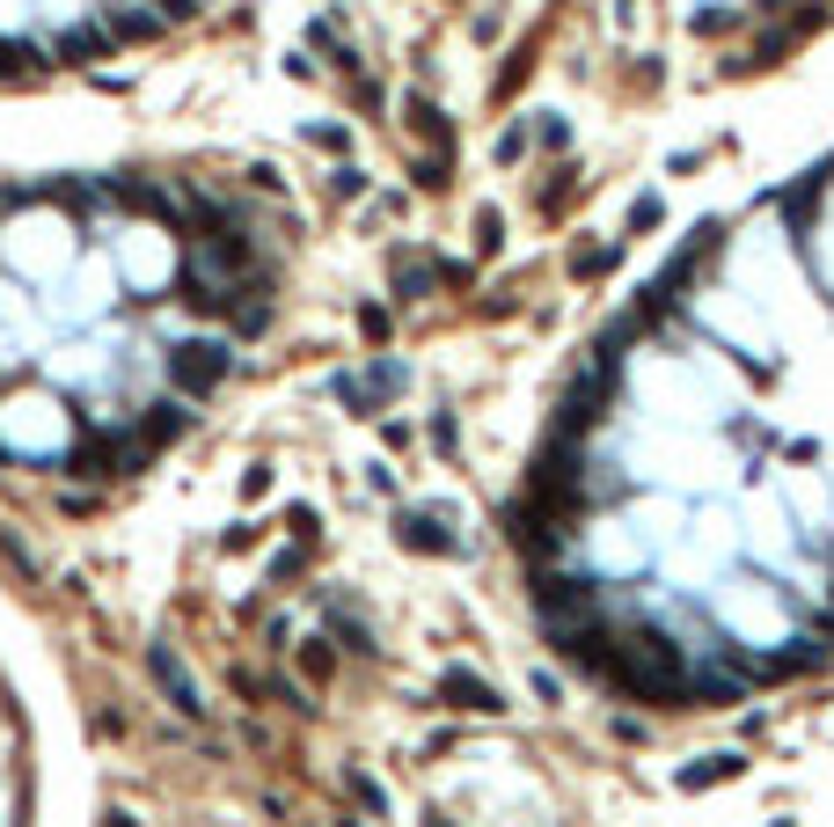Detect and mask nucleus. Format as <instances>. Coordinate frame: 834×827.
<instances>
[{
    "label": "nucleus",
    "mask_w": 834,
    "mask_h": 827,
    "mask_svg": "<svg viewBox=\"0 0 834 827\" xmlns=\"http://www.w3.org/2000/svg\"><path fill=\"white\" fill-rule=\"evenodd\" d=\"M161 367H169L176 396H212L227 381V367H235V337H176L161 352Z\"/></svg>",
    "instance_id": "obj_1"
},
{
    "label": "nucleus",
    "mask_w": 834,
    "mask_h": 827,
    "mask_svg": "<svg viewBox=\"0 0 834 827\" xmlns=\"http://www.w3.org/2000/svg\"><path fill=\"white\" fill-rule=\"evenodd\" d=\"M0 257H8V271H30V279H52L59 265L73 257V235H67V220H22V228H8L0 235Z\"/></svg>",
    "instance_id": "obj_2"
},
{
    "label": "nucleus",
    "mask_w": 834,
    "mask_h": 827,
    "mask_svg": "<svg viewBox=\"0 0 834 827\" xmlns=\"http://www.w3.org/2000/svg\"><path fill=\"white\" fill-rule=\"evenodd\" d=\"M59 410L37 396V403H8V418H0V440H8V455H59Z\"/></svg>",
    "instance_id": "obj_3"
},
{
    "label": "nucleus",
    "mask_w": 834,
    "mask_h": 827,
    "mask_svg": "<svg viewBox=\"0 0 834 827\" xmlns=\"http://www.w3.org/2000/svg\"><path fill=\"white\" fill-rule=\"evenodd\" d=\"M125 279L147 286V293H155V286H169V279H176V242H169L161 228H132V235H125Z\"/></svg>",
    "instance_id": "obj_4"
},
{
    "label": "nucleus",
    "mask_w": 834,
    "mask_h": 827,
    "mask_svg": "<svg viewBox=\"0 0 834 827\" xmlns=\"http://www.w3.org/2000/svg\"><path fill=\"white\" fill-rule=\"evenodd\" d=\"M147 674H155V681H161V696H169V704L183 710V718H198V710H206V696H198V681H191V674H183V659H176L169 645H155V651H147Z\"/></svg>",
    "instance_id": "obj_5"
},
{
    "label": "nucleus",
    "mask_w": 834,
    "mask_h": 827,
    "mask_svg": "<svg viewBox=\"0 0 834 827\" xmlns=\"http://www.w3.org/2000/svg\"><path fill=\"white\" fill-rule=\"evenodd\" d=\"M439 704H454V710H505V696L484 681V674L447 667V674H439Z\"/></svg>",
    "instance_id": "obj_6"
},
{
    "label": "nucleus",
    "mask_w": 834,
    "mask_h": 827,
    "mask_svg": "<svg viewBox=\"0 0 834 827\" xmlns=\"http://www.w3.org/2000/svg\"><path fill=\"white\" fill-rule=\"evenodd\" d=\"M396 542L403 549H461V535H447V512H403Z\"/></svg>",
    "instance_id": "obj_7"
},
{
    "label": "nucleus",
    "mask_w": 834,
    "mask_h": 827,
    "mask_svg": "<svg viewBox=\"0 0 834 827\" xmlns=\"http://www.w3.org/2000/svg\"><path fill=\"white\" fill-rule=\"evenodd\" d=\"M110 44H118V37H110L103 22H67V30H59V59H67V67H88V59H103Z\"/></svg>",
    "instance_id": "obj_8"
},
{
    "label": "nucleus",
    "mask_w": 834,
    "mask_h": 827,
    "mask_svg": "<svg viewBox=\"0 0 834 827\" xmlns=\"http://www.w3.org/2000/svg\"><path fill=\"white\" fill-rule=\"evenodd\" d=\"M176 432H191V410H183V396H176V403H155L147 418H139V440H147V447H169Z\"/></svg>",
    "instance_id": "obj_9"
},
{
    "label": "nucleus",
    "mask_w": 834,
    "mask_h": 827,
    "mask_svg": "<svg viewBox=\"0 0 834 827\" xmlns=\"http://www.w3.org/2000/svg\"><path fill=\"white\" fill-rule=\"evenodd\" d=\"M725 776H739V755H703L695 769H681V791H703V784H725Z\"/></svg>",
    "instance_id": "obj_10"
},
{
    "label": "nucleus",
    "mask_w": 834,
    "mask_h": 827,
    "mask_svg": "<svg viewBox=\"0 0 834 827\" xmlns=\"http://www.w3.org/2000/svg\"><path fill=\"white\" fill-rule=\"evenodd\" d=\"M322 622H330V630H337V637H345V645H351V651H374V637H366V622H359V616H351V608H330V616H322Z\"/></svg>",
    "instance_id": "obj_11"
},
{
    "label": "nucleus",
    "mask_w": 834,
    "mask_h": 827,
    "mask_svg": "<svg viewBox=\"0 0 834 827\" xmlns=\"http://www.w3.org/2000/svg\"><path fill=\"white\" fill-rule=\"evenodd\" d=\"M345 784H351V798H359L366 813H388V791H381V784H374L366 769H345Z\"/></svg>",
    "instance_id": "obj_12"
},
{
    "label": "nucleus",
    "mask_w": 834,
    "mask_h": 827,
    "mask_svg": "<svg viewBox=\"0 0 834 827\" xmlns=\"http://www.w3.org/2000/svg\"><path fill=\"white\" fill-rule=\"evenodd\" d=\"M300 667L315 674V681H330V667H337V651H330V637H308V651H300Z\"/></svg>",
    "instance_id": "obj_13"
},
{
    "label": "nucleus",
    "mask_w": 834,
    "mask_h": 827,
    "mask_svg": "<svg viewBox=\"0 0 834 827\" xmlns=\"http://www.w3.org/2000/svg\"><path fill=\"white\" fill-rule=\"evenodd\" d=\"M366 381H374V396H396V388L410 381V373H403L396 359H374V367H366Z\"/></svg>",
    "instance_id": "obj_14"
},
{
    "label": "nucleus",
    "mask_w": 834,
    "mask_h": 827,
    "mask_svg": "<svg viewBox=\"0 0 834 827\" xmlns=\"http://www.w3.org/2000/svg\"><path fill=\"white\" fill-rule=\"evenodd\" d=\"M359 337H366V345H388V308L366 300V308H359Z\"/></svg>",
    "instance_id": "obj_15"
},
{
    "label": "nucleus",
    "mask_w": 834,
    "mask_h": 827,
    "mask_svg": "<svg viewBox=\"0 0 834 827\" xmlns=\"http://www.w3.org/2000/svg\"><path fill=\"white\" fill-rule=\"evenodd\" d=\"M425 432H433L439 455H454V447H461V432H454V410H433V425H425Z\"/></svg>",
    "instance_id": "obj_16"
},
{
    "label": "nucleus",
    "mask_w": 834,
    "mask_h": 827,
    "mask_svg": "<svg viewBox=\"0 0 834 827\" xmlns=\"http://www.w3.org/2000/svg\"><path fill=\"white\" fill-rule=\"evenodd\" d=\"M300 564H308V557H300V549H278V557H271V579H294Z\"/></svg>",
    "instance_id": "obj_17"
},
{
    "label": "nucleus",
    "mask_w": 834,
    "mask_h": 827,
    "mask_svg": "<svg viewBox=\"0 0 834 827\" xmlns=\"http://www.w3.org/2000/svg\"><path fill=\"white\" fill-rule=\"evenodd\" d=\"M103 827H132V813H103Z\"/></svg>",
    "instance_id": "obj_18"
},
{
    "label": "nucleus",
    "mask_w": 834,
    "mask_h": 827,
    "mask_svg": "<svg viewBox=\"0 0 834 827\" xmlns=\"http://www.w3.org/2000/svg\"><path fill=\"white\" fill-rule=\"evenodd\" d=\"M337 827H359V820H351V813H337Z\"/></svg>",
    "instance_id": "obj_19"
},
{
    "label": "nucleus",
    "mask_w": 834,
    "mask_h": 827,
    "mask_svg": "<svg viewBox=\"0 0 834 827\" xmlns=\"http://www.w3.org/2000/svg\"><path fill=\"white\" fill-rule=\"evenodd\" d=\"M425 827H447V820H425Z\"/></svg>",
    "instance_id": "obj_20"
}]
</instances>
